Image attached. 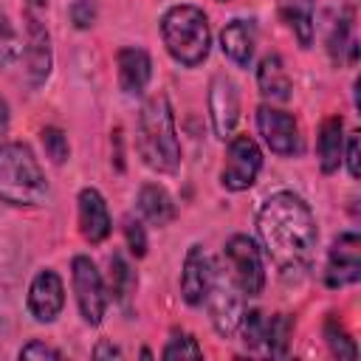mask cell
<instances>
[{"label": "cell", "mask_w": 361, "mask_h": 361, "mask_svg": "<svg viewBox=\"0 0 361 361\" xmlns=\"http://www.w3.org/2000/svg\"><path fill=\"white\" fill-rule=\"evenodd\" d=\"M257 231L268 257L285 276H299L310 268L319 243V228L310 206L299 195H271L257 212Z\"/></svg>", "instance_id": "6da1fadb"}, {"label": "cell", "mask_w": 361, "mask_h": 361, "mask_svg": "<svg viewBox=\"0 0 361 361\" xmlns=\"http://www.w3.org/2000/svg\"><path fill=\"white\" fill-rule=\"evenodd\" d=\"M138 155L155 172H175L180 166V141L175 133V116L164 93L152 96L138 116Z\"/></svg>", "instance_id": "7a4b0ae2"}, {"label": "cell", "mask_w": 361, "mask_h": 361, "mask_svg": "<svg viewBox=\"0 0 361 361\" xmlns=\"http://www.w3.org/2000/svg\"><path fill=\"white\" fill-rule=\"evenodd\" d=\"M48 197V180L28 144H0V200L11 206H39Z\"/></svg>", "instance_id": "3957f363"}, {"label": "cell", "mask_w": 361, "mask_h": 361, "mask_svg": "<svg viewBox=\"0 0 361 361\" xmlns=\"http://www.w3.org/2000/svg\"><path fill=\"white\" fill-rule=\"evenodd\" d=\"M161 37L166 51L172 54L175 62L186 68H197L212 48V34H209V20L203 8L197 6H172L161 17Z\"/></svg>", "instance_id": "277c9868"}, {"label": "cell", "mask_w": 361, "mask_h": 361, "mask_svg": "<svg viewBox=\"0 0 361 361\" xmlns=\"http://www.w3.org/2000/svg\"><path fill=\"white\" fill-rule=\"evenodd\" d=\"M223 259L228 268L231 282L240 288L243 296H259L265 288V268H262V257L259 248L251 237L245 234H234L226 240L223 248Z\"/></svg>", "instance_id": "5b68a950"}, {"label": "cell", "mask_w": 361, "mask_h": 361, "mask_svg": "<svg viewBox=\"0 0 361 361\" xmlns=\"http://www.w3.org/2000/svg\"><path fill=\"white\" fill-rule=\"evenodd\" d=\"M262 169V152L251 135H231L226 147V161L220 172V183L231 192H243L254 186L257 175Z\"/></svg>", "instance_id": "8992f818"}, {"label": "cell", "mask_w": 361, "mask_h": 361, "mask_svg": "<svg viewBox=\"0 0 361 361\" xmlns=\"http://www.w3.org/2000/svg\"><path fill=\"white\" fill-rule=\"evenodd\" d=\"M71 276H73V293H76L79 313L87 324L96 327L104 319V310H107V290H104L102 274L96 271L90 257H73Z\"/></svg>", "instance_id": "52a82bcc"}, {"label": "cell", "mask_w": 361, "mask_h": 361, "mask_svg": "<svg viewBox=\"0 0 361 361\" xmlns=\"http://www.w3.org/2000/svg\"><path fill=\"white\" fill-rule=\"evenodd\" d=\"M209 310H212V324L223 338H231L240 330V319H243V293L240 288L231 282V276H223L214 271V282L212 290L206 296Z\"/></svg>", "instance_id": "ba28073f"}, {"label": "cell", "mask_w": 361, "mask_h": 361, "mask_svg": "<svg viewBox=\"0 0 361 361\" xmlns=\"http://www.w3.org/2000/svg\"><path fill=\"white\" fill-rule=\"evenodd\" d=\"M358 276H361V237L355 231H344L330 245L324 282L330 288H344L358 282Z\"/></svg>", "instance_id": "9c48e42d"}, {"label": "cell", "mask_w": 361, "mask_h": 361, "mask_svg": "<svg viewBox=\"0 0 361 361\" xmlns=\"http://www.w3.org/2000/svg\"><path fill=\"white\" fill-rule=\"evenodd\" d=\"M257 130L265 138V144L271 147V152H276V155H296L302 149L299 124L285 110H276V107L262 104L257 110Z\"/></svg>", "instance_id": "30bf717a"}, {"label": "cell", "mask_w": 361, "mask_h": 361, "mask_svg": "<svg viewBox=\"0 0 361 361\" xmlns=\"http://www.w3.org/2000/svg\"><path fill=\"white\" fill-rule=\"evenodd\" d=\"M209 116H212L214 135L226 141L234 133L237 118H240V93H237L234 79H228L226 73H217L212 79V87H209Z\"/></svg>", "instance_id": "8fae6325"}, {"label": "cell", "mask_w": 361, "mask_h": 361, "mask_svg": "<svg viewBox=\"0 0 361 361\" xmlns=\"http://www.w3.org/2000/svg\"><path fill=\"white\" fill-rule=\"evenodd\" d=\"M214 282V265L206 254L203 245H192L183 257V271H180V296L186 305L197 307L206 302L209 290Z\"/></svg>", "instance_id": "7c38bea8"}, {"label": "cell", "mask_w": 361, "mask_h": 361, "mask_svg": "<svg viewBox=\"0 0 361 361\" xmlns=\"http://www.w3.org/2000/svg\"><path fill=\"white\" fill-rule=\"evenodd\" d=\"M65 307V285L56 271L45 268L31 279L28 288V313L37 322H54Z\"/></svg>", "instance_id": "4fadbf2b"}, {"label": "cell", "mask_w": 361, "mask_h": 361, "mask_svg": "<svg viewBox=\"0 0 361 361\" xmlns=\"http://www.w3.org/2000/svg\"><path fill=\"white\" fill-rule=\"evenodd\" d=\"M116 65H118V85L127 96H138L144 93L149 76H152V59L144 48L127 45L116 54Z\"/></svg>", "instance_id": "5bb4252c"}, {"label": "cell", "mask_w": 361, "mask_h": 361, "mask_svg": "<svg viewBox=\"0 0 361 361\" xmlns=\"http://www.w3.org/2000/svg\"><path fill=\"white\" fill-rule=\"evenodd\" d=\"M79 231L87 243H102L110 234V212L104 197L96 189H82L79 192Z\"/></svg>", "instance_id": "9a60e30c"}, {"label": "cell", "mask_w": 361, "mask_h": 361, "mask_svg": "<svg viewBox=\"0 0 361 361\" xmlns=\"http://www.w3.org/2000/svg\"><path fill=\"white\" fill-rule=\"evenodd\" d=\"M254 45H257V31L251 20H231L223 25L220 31V48L223 54L237 65V68H248L251 56H254Z\"/></svg>", "instance_id": "2e32d148"}, {"label": "cell", "mask_w": 361, "mask_h": 361, "mask_svg": "<svg viewBox=\"0 0 361 361\" xmlns=\"http://www.w3.org/2000/svg\"><path fill=\"white\" fill-rule=\"evenodd\" d=\"M25 65H28V76L31 85L45 82L48 71H51V37L45 31V25L37 17H28V37H25Z\"/></svg>", "instance_id": "e0dca14e"}, {"label": "cell", "mask_w": 361, "mask_h": 361, "mask_svg": "<svg viewBox=\"0 0 361 361\" xmlns=\"http://www.w3.org/2000/svg\"><path fill=\"white\" fill-rule=\"evenodd\" d=\"M257 85H259V93L271 102H285L290 99V76L282 65V59L276 54H268L262 56L259 68H257Z\"/></svg>", "instance_id": "ac0fdd59"}, {"label": "cell", "mask_w": 361, "mask_h": 361, "mask_svg": "<svg viewBox=\"0 0 361 361\" xmlns=\"http://www.w3.org/2000/svg\"><path fill=\"white\" fill-rule=\"evenodd\" d=\"M341 127H344L341 116H330V118H324V124H322V130H319L316 155H319V166H322L324 175L336 172L338 164H341V141H344Z\"/></svg>", "instance_id": "d6986e66"}, {"label": "cell", "mask_w": 361, "mask_h": 361, "mask_svg": "<svg viewBox=\"0 0 361 361\" xmlns=\"http://www.w3.org/2000/svg\"><path fill=\"white\" fill-rule=\"evenodd\" d=\"M138 212L152 223V226H166L175 220V200L169 192L158 183H144L138 192Z\"/></svg>", "instance_id": "ffe728a7"}, {"label": "cell", "mask_w": 361, "mask_h": 361, "mask_svg": "<svg viewBox=\"0 0 361 361\" xmlns=\"http://www.w3.org/2000/svg\"><path fill=\"white\" fill-rule=\"evenodd\" d=\"M285 23L296 34L302 48H310L313 42V0H288L282 8Z\"/></svg>", "instance_id": "44dd1931"}, {"label": "cell", "mask_w": 361, "mask_h": 361, "mask_svg": "<svg viewBox=\"0 0 361 361\" xmlns=\"http://www.w3.org/2000/svg\"><path fill=\"white\" fill-rule=\"evenodd\" d=\"M290 336H293V316L288 313H276L271 319H265V336H262V344L271 355L282 358L288 355V347H290Z\"/></svg>", "instance_id": "7402d4cb"}, {"label": "cell", "mask_w": 361, "mask_h": 361, "mask_svg": "<svg viewBox=\"0 0 361 361\" xmlns=\"http://www.w3.org/2000/svg\"><path fill=\"white\" fill-rule=\"evenodd\" d=\"M133 290H135V271L127 265L121 254H113L110 257V296L118 305H127Z\"/></svg>", "instance_id": "603a6c76"}, {"label": "cell", "mask_w": 361, "mask_h": 361, "mask_svg": "<svg viewBox=\"0 0 361 361\" xmlns=\"http://www.w3.org/2000/svg\"><path fill=\"white\" fill-rule=\"evenodd\" d=\"M324 338H327V347L336 358H347V361H355L358 358V350H355V341L350 338V333L341 327L338 319H327L324 324Z\"/></svg>", "instance_id": "cb8c5ba5"}, {"label": "cell", "mask_w": 361, "mask_h": 361, "mask_svg": "<svg viewBox=\"0 0 361 361\" xmlns=\"http://www.w3.org/2000/svg\"><path fill=\"white\" fill-rule=\"evenodd\" d=\"M161 358L172 361V358H203V347L197 344V338H192L189 333H172V338L166 341Z\"/></svg>", "instance_id": "d4e9b609"}, {"label": "cell", "mask_w": 361, "mask_h": 361, "mask_svg": "<svg viewBox=\"0 0 361 361\" xmlns=\"http://www.w3.org/2000/svg\"><path fill=\"white\" fill-rule=\"evenodd\" d=\"M23 54V42L17 37V31L11 28V23L0 14V65H11L17 62Z\"/></svg>", "instance_id": "484cf974"}, {"label": "cell", "mask_w": 361, "mask_h": 361, "mask_svg": "<svg viewBox=\"0 0 361 361\" xmlns=\"http://www.w3.org/2000/svg\"><path fill=\"white\" fill-rule=\"evenodd\" d=\"M39 138H42V147H45V152H48V158L54 164H65L68 161L71 149H68V138H65V133L59 127H45L39 133Z\"/></svg>", "instance_id": "4316f807"}, {"label": "cell", "mask_w": 361, "mask_h": 361, "mask_svg": "<svg viewBox=\"0 0 361 361\" xmlns=\"http://www.w3.org/2000/svg\"><path fill=\"white\" fill-rule=\"evenodd\" d=\"M265 319H268V316H265L262 310H248V313H243L240 327H243V341H245V347H259V344H262Z\"/></svg>", "instance_id": "83f0119b"}, {"label": "cell", "mask_w": 361, "mask_h": 361, "mask_svg": "<svg viewBox=\"0 0 361 361\" xmlns=\"http://www.w3.org/2000/svg\"><path fill=\"white\" fill-rule=\"evenodd\" d=\"M350 28H353V8H344V14L336 20L333 34H330V42H327V48H330L333 59H338V54H341V48H344V45H350V39H347Z\"/></svg>", "instance_id": "f1b7e54d"}, {"label": "cell", "mask_w": 361, "mask_h": 361, "mask_svg": "<svg viewBox=\"0 0 361 361\" xmlns=\"http://www.w3.org/2000/svg\"><path fill=\"white\" fill-rule=\"evenodd\" d=\"M124 237H127V245H130V251H133L135 257H144V254H147V234H144V226H141L133 214L124 217Z\"/></svg>", "instance_id": "f546056e"}, {"label": "cell", "mask_w": 361, "mask_h": 361, "mask_svg": "<svg viewBox=\"0 0 361 361\" xmlns=\"http://www.w3.org/2000/svg\"><path fill=\"white\" fill-rule=\"evenodd\" d=\"M71 20L76 28H90L96 20V3L93 0H76L71 6Z\"/></svg>", "instance_id": "4dcf8cb0"}, {"label": "cell", "mask_w": 361, "mask_h": 361, "mask_svg": "<svg viewBox=\"0 0 361 361\" xmlns=\"http://www.w3.org/2000/svg\"><path fill=\"white\" fill-rule=\"evenodd\" d=\"M20 358H62V353L48 347V344H42V341H31V344H25L20 350Z\"/></svg>", "instance_id": "1f68e13d"}, {"label": "cell", "mask_w": 361, "mask_h": 361, "mask_svg": "<svg viewBox=\"0 0 361 361\" xmlns=\"http://www.w3.org/2000/svg\"><path fill=\"white\" fill-rule=\"evenodd\" d=\"M347 169L353 178H358V133H350L347 138Z\"/></svg>", "instance_id": "d6a6232c"}, {"label": "cell", "mask_w": 361, "mask_h": 361, "mask_svg": "<svg viewBox=\"0 0 361 361\" xmlns=\"http://www.w3.org/2000/svg\"><path fill=\"white\" fill-rule=\"evenodd\" d=\"M121 358V350L116 347V344H107V341H102V344H96V350H93V358Z\"/></svg>", "instance_id": "836d02e7"}, {"label": "cell", "mask_w": 361, "mask_h": 361, "mask_svg": "<svg viewBox=\"0 0 361 361\" xmlns=\"http://www.w3.org/2000/svg\"><path fill=\"white\" fill-rule=\"evenodd\" d=\"M6 130H8V104H6L3 96H0V138L6 135Z\"/></svg>", "instance_id": "e575fe53"}, {"label": "cell", "mask_w": 361, "mask_h": 361, "mask_svg": "<svg viewBox=\"0 0 361 361\" xmlns=\"http://www.w3.org/2000/svg\"><path fill=\"white\" fill-rule=\"evenodd\" d=\"M48 0H28V6H34V8H42Z\"/></svg>", "instance_id": "d590c367"}, {"label": "cell", "mask_w": 361, "mask_h": 361, "mask_svg": "<svg viewBox=\"0 0 361 361\" xmlns=\"http://www.w3.org/2000/svg\"><path fill=\"white\" fill-rule=\"evenodd\" d=\"M220 3H226V0H220Z\"/></svg>", "instance_id": "8d00e7d4"}]
</instances>
